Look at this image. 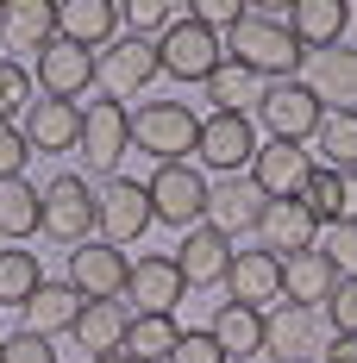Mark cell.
<instances>
[{"label": "cell", "instance_id": "cell-44", "mask_svg": "<svg viewBox=\"0 0 357 363\" xmlns=\"http://www.w3.org/2000/svg\"><path fill=\"white\" fill-rule=\"evenodd\" d=\"M0 351H6V338H0Z\"/></svg>", "mask_w": 357, "mask_h": 363}, {"label": "cell", "instance_id": "cell-19", "mask_svg": "<svg viewBox=\"0 0 357 363\" xmlns=\"http://www.w3.org/2000/svg\"><path fill=\"white\" fill-rule=\"evenodd\" d=\"M119 26H126V6H113V0H57V38H70L94 57L119 38Z\"/></svg>", "mask_w": 357, "mask_h": 363}, {"label": "cell", "instance_id": "cell-27", "mask_svg": "<svg viewBox=\"0 0 357 363\" xmlns=\"http://www.w3.org/2000/svg\"><path fill=\"white\" fill-rule=\"evenodd\" d=\"M345 26H351V0H295V19H288V32L314 50L345 44Z\"/></svg>", "mask_w": 357, "mask_h": 363}, {"label": "cell", "instance_id": "cell-24", "mask_svg": "<svg viewBox=\"0 0 357 363\" xmlns=\"http://www.w3.org/2000/svg\"><path fill=\"white\" fill-rule=\"evenodd\" d=\"M339 282H345V276H339V263H332L320 245H314V251L282 257V301H301V307H326Z\"/></svg>", "mask_w": 357, "mask_h": 363}, {"label": "cell", "instance_id": "cell-31", "mask_svg": "<svg viewBox=\"0 0 357 363\" xmlns=\"http://www.w3.org/2000/svg\"><path fill=\"white\" fill-rule=\"evenodd\" d=\"M176 345H182L176 313H132V332H126V357L132 363H170Z\"/></svg>", "mask_w": 357, "mask_h": 363}, {"label": "cell", "instance_id": "cell-42", "mask_svg": "<svg viewBox=\"0 0 357 363\" xmlns=\"http://www.w3.org/2000/svg\"><path fill=\"white\" fill-rule=\"evenodd\" d=\"M320 363H357V338H332Z\"/></svg>", "mask_w": 357, "mask_h": 363}, {"label": "cell", "instance_id": "cell-28", "mask_svg": "<svg viewBox=\"0 0 357 363\" xmlns=\"http://www.w3.org/2000/svg\"><path fill=\"white\" fill-rule=\"evenodd\" d=\"M207 332L219 338V351H226L232 363H251L257 351H263V313H257V307H245V301H226Z\"/></svg>", "mask_w": 357, "mask_h": 363}, {"label": "cell", "instance_id": "cell-4", "mask_svg": "<svg viewBox=\"0 0 357 363\" xmlns=\"http://www.w3.org/2000/svg\"><path fill=\"white\" fill-rule=\"evenodd\" d=\"M150 182H132V176H107L94 188V232L107 238V245H132L144 238V225H150Z\"/></svg>", "mask_w": 357, "mask_h": 363}, {"label": "cell", "instance_id": "cell-38", "mask_svg": "<svg viewBox=\"0 0 357 363\" xmlns=\"http://www.w3.org/2000/svg\"><path fill=\"white\" fill-rule=\"evenodd\" d=\"M26 163H32V145H26V132H19L13 119H0V182L26 176Z\"/></svg>", "mask_w": 357, "mask_h": 363}, {"label": "cell", "instance_id": "cell-11", "mask_svg": "<svg viewBox=\"0 0 357 363\" xmlns=\"http://www.w3.org/2000/svg\"><path fill=\"white\" fill-rule=\"evenodd\" d=\"M70 282L82 301H126V282H132V257L119 245H75L70 251Z\"/></svg>", "mask_w": 357, "mask_h": 363}, {"label": "cell", "instance_id": "cell-37", "mask_svg": "<svg viewBox=\"0 0 357 363\" xmlns=\"http://www.w3.org/2000/svg\"><path fill=\"white\" fill-rule=\"evenodd\" d=\"M0 363H57V345H50L44 332H26V326H19L13 338H6Z\"/></svg>", "mask_w": 357, "mask_h": 363}, {"label": "cell", "instance_id": "cell-7", "mask_svg": "<svg viewBox=\"0 0 357 363\" xmlns=\"http://www.w3.org/2000/svg\"><path fill=\"white\" fill-rule=\"evenodd\" d=\"M157 57H163V75L170 82H207V75L226 63V38H214L194 13L176 19L170 32L157 38Z\"/></svg>", "mask_w": 357, "mask_h": 363}, {"label": "cell", "instance_id": "cell-13", "mask_svg": "<svg viewBox=\"0 0 357 363\" xmlns=\"http://www.w3.org/2000/svg\"><path fill=\"white\" fill-rule=\"evenodd\" d=\"M19 132H26V145L38 157H70V150H82V107L38 94L32 107H26V119H19Z\"/></svg>", "mask_w": 357, "mask_h": 363}, {"label": "cell", "instance_id": "cell-1", "mask_svg": "<svg viewBox=\"0 0 357 363\" xmlns=\"http://www.w3.org/2000/svg\"><path fill=\"white\" fill-rule=\"evenodd\" d=\"M132 150H144L150 163H188L201 150V113L188 101H144L132 113Z\"/></svg>", "mask_w": 357, "mask_h": 363}, {"label": "cell", "instance_id": "cell-22", "mask_svg": "<svg viewBox=\"0 0 357 363\" xmlns=\"http://www.w3.org/2000/svg\"><path fill=\"white\" fill-rule=\"evenodd\" d=\"M257 213H263V194L251 176H219L207 188V225L238 238V232H257Z\"/></svg>", "mask_w": 357, "mask_h": 363}, {"label": "cell", "instance_id": "cell-21", "mask_svg": "<svg viewBox=\"0 0 357 363\" xmlns=\"http://www.w3.org/2000/svg\"><path fill=\"white\" fill-rule=\"evenodd\" d=\"M188 294V282H182L176 257H138L132 263V282H126V301L138 307V313H176V301Z\"/></svg>", "mask_w": 357, "mask_h": 363}, {"label": "cell", "instance_id": "cell-5", "mask_svg": "<svg viewBox=\"0 0 357 363\" xmlns=\"http://www.w3.org/2000/svg\"><path fill=\"white\" fill-rule=\"evenodd\" d=\"M207 188L214 182L201 176L194 163H157V176H150V213L163 225H176V232H194L207 219Z\"/></svg>", "mask_w": 357, "mask_h": 363}, {"label": "cell", "instance_id": "cell-39", "mask_svg": "<svg viewBox=\"0 0 357 363\" xmlns=\"http://www.w3.org/2000/svg\"><path fill=\"white\" fill-rule=\"evenodd\" d=\"M326 320H332V332H339V338H357V276H345V282L332 289Z\"/></svg>", "mask_w": 357, "mask_h": 363}, {"label": "cell", "instance_id": "cell-35", "mask_svg": "<svg viewBox=\"0 0 357 363\" xmlns=\"http://www.w3.org/2000/svg\"><path fill=\"white\" fill-rule=\"evenodd\" d=\"M26 107H32V69L13 63V57H0V119H13Z\"/></svg>", "mask_w": 357, "mask_h": 363}, {"label": "cell", "instance_id": "cell-14", "mask_svg": "<svg viewBox=\"0 0 357 363\" xmlns=\"http://www.w3.org/2000/svg\"><path fill=\"white\" fill-rule=\"evenodd\" d=\"M32 82L50 94V101H75V94H88V88L101 82V69H94V50H82V44H70V38H57L50 50H38Z\"/></svg>", "mask_w": 357, "mask_h": 363}, {"label": "cell", "instance_id": "cell-9", "mask_svg": "<svg viewBox=\"0 0 357 363\" xmlns=\"http://www.w3.org/2000/svg\"><path fill=\"white\" fill-rule=\"evenodd\" d=\"M132 150V107H119V101H94V107H82V163L94 169V176H119V157Z\"/></svg>", "mask_w": 357, "mask_h": 363}, {"label": "cell", "instance_id": "cell-25", "mask_svg": "<svg viewBox=\"0 0 357 363\" xmlns=\"http://www.w3.org/2000/svg\"><path fill=\"white\" fill-rule=\"evenodd\" d=\"M126 332H132V313H126V301H88L70 338L88 351V357H113V351H126Z\"/></svg>", "mask_w": 357, "mask_h": 363}, {"label": "cell", "instance_id": "cell-20", "mask_svg": "<svg viewBox=\"0 0 357 363\" xmlns=\"http://www.w3.org/2000/svg\"><path fill=\"white\" fill-rule=\"evenodd\" d=\"M320 107L357 113V44H332V50H307V75H301Z\"/></svg>", "mask_w": 357, "mask_h": 363}, {"label": "cell", "instance_id": "cell-16", "mask_svg": "<svg viewBox=\"0 0 357 363\" xmlns=\"http://www.w3.org/2000/svg\"><path fill=\"white\" fill-rule=\"evenodd\" d=\"M226 294L245 301V307H257V313H270V307L282 301V257L263 251V245L238 251V257H232V269H226Z\"/></svg>", "mask_w": 357, "mask_h": 363}, {"label": "cell", "instance_id": "cell-32", "mask_svg": "<svg viewBox=\"0 0 357 363\" xmlns=\"http://www.w3.org/2000/svg\"><path fill=\"white\" fill-rule=\"evenodd\" d=\"M44 289V269L26 245H0V307H26Z\"/></svg>", "mask_w": 357, "mask_h": 363}, {"label": "cell", "instance_id": "cell-40", "mask_svg": "<svg viewBox=\"0 0 357 363\" xmlns=\"http://www.w3.org/2000/svg\"><path fill=\"white\" fill-rule=\"evenodd\" d=\"M320 251L339 263V276H357V225H326V232H320Z\"/></svg>", "mask_w": 357, "mask_h": 363}, {"label": "cell", "instance_id": "cell-36", "mask_svg": "<svg viewBox=\"0 0 357 363\" xmlns=\"http://www.w3.org/2000/svg\"><path fill=\"white\" fill-rule=\"evenodd\" d=\"M126 26L144 32V38H163L176 26V6H170V0H132V6H126Z\"/></svg>", "mask_w": 357, "mask_h": 363}, {"label": "cell", "instance_id": "cell-15", "mask_svg": "<svg viewBox=\"0 0 357 363\" xmlns=\"http://www.w3.org/2000/svg\"><path fill=\"white\" fill-rule=\"evenodd\" d=\"M232 238L214 232V225H194V232H182L176 245V269L188 289H226V269H232Z\"/></svg>", "mask_w": 357, "mask_h": 363}, {"label": "cell", "instance_id": "cell-23", "mask_svg": "<svg viewBox=\"0 0 357 363\" xmlns=\"http://www.w3.org/2000/svg\"><path fill=\"white\" fill-rule=\"evenodd\" d=\"M57 6L50 0H0V50H50Z\"/></svg>", "mask_w": 357, "mask_h": 363}, {"label": "cell", "instance_id": "cell-17", "mask_svg": "<svg viewBox=\"0 0 357 363\" xmlns=\"http://www.w3.org/2000/svg\"><path fill=\"white\" fill-rule=\"evenodd\" d=\"M320 345V313L301 301H276L263 313V351L276 363H307V351Z\"/></svg>", "mask_w": 357, "mask_h": 363}, {"label": "cell", "instance_id": "cell-3", "mask_svg": "<svg viewBox=\"0 0 357 363\" xmlns=\"http://www.w3.org/2000/svg\"><path fill=\"white\" fill-rule=\"evenodd\" d=\"M94 69H101V88H107V101H132V94H144L157 75H163V57H157V38H144V32H119L94 57Z\"/></svg>", "mask_w": 357, "mask_h": 363}, {"label": "cell", "instance_id": "cell-33", "mask_svg": "<svg viewBox=\"0 0 357 363\" xmlns=\"http://www.w3.org/2000/svg\"><path fill=\"white\" fill-rule=\"evenodd\" d=\"M314 145L326 150V163H332V169H357V113L326 107L320 125H314Z\"/></svg>", "mask_w": 357, "mask_h": 363}, {"label": "cell", "instance_id": "cell-43", "mask_svg": "<svg viewBox=\"0 0 357 363\" xmlns=\"http://www.w3.org/2000/svg\"><path fill=\"white\" fill-rule=\"evenodd\" d=\"M88 363H132V357H126V351H113V357H88Z\"/></svg>", "mask_w": 357, "mask_h": 363}, {"label": "cell", "instance_id": "cell-18", "mask_svg": "<svg viewBox=\"0 0 357 363\" xmlns=\"http://www.w3.org/2000/svg\"><path fill=\"white\" fill-rule=\"evenodd\" d=\"M245 176L257 182L263 201H276V194H301L307 176H314V157H307V145H282V138H270V145H257V157H251Z\"/></svg>", "mask_w": 357, "mask_h": 363}, {"label": "cell", "instance_id": "cell-10", "mask_svg": "<svg viewBox=\"0 0 357 363\" xmlns=\"http://www.w3.org/2000/svg\"><path fill=\"white\" fill-rule=\"evenodd\" d=\"M194 157H201L214 176H245L251 157H257V119H251V113H207Z\"/></svg>", "mask_w": 357, "mask_h": 363}, {"label": "cell", "instance_id": "cell-34", "mask_svg": "<svg viewBox=\"0 0 357 363\" xmlns=\"http://www.w3.org/2000/svg\"><path fill=\"white\" fill-rule=\"evenodd\" d=\"M301 201H307V213L320 219V225H345V169L314 163V176H307V188H301Z\"/></svg>", "mask_w": 357, "mask_h": 363}, {"label": "cell", "instance_id": "cell-8", "mask_svg": "<svg viewBox=\"0 0 357 363\" xmlns=\"http://www.w3.org/2000/svg\"><path fill=\"white\" fill-rule=\"evenodd\" d=\"M88 232H94V188H88V176L57 169L44 182V238L75 251V245H88Z\"/></svg>", "mask_w": 357, "mask_h": 363}, {"label": "cell", "instance_id": "cell-29", "mask_svg": "<svg viewBox=\"0 0 357 363\" xmlns=\"http://www.w3.org/2000/svg\"><path fill=\"white\" fill-rule=\"evenodd\" d=\"M32 232H44V188H32L26 176L0 182V238L19 245V238H32Z\"/></svg>", "mask_w": 357, "mask_h": 363}, {"label": "cell", "instance_id": "cell-12", "mask_svg": "<svg viewBox=\"0 0 357 363\" xmlns=\"http://www.w3.org/2000/svg\"><path fill=\"white\" fill-rule=\"evenodd\" d=\"M320 232H326V225L307 213L301 194H276V201H263V213H257V238H263V251H276V257L314 251Z\"/></svg>", "mask_w": 357, "mask_h": 363}, {"label": "cell", "instance_id": "cell-30", "mask_svg": "<svg viewBox=\"0 0 357 363\" xmlns=\"http://www.w3.org/2000/svg\"><path fill=\"white\" fill-rule=\"evenodd\" d=\"M201 88H207V101H214V113H251L257 101H263V88H270V82H263L257 69H245L238 57H226V63H219V69L207 75Z\"/></svg>", "mask_w": 357, "mask_h": 363}, {"label": "cell", "instance_id": "cell-6", "mask_svg": "<svg viewBox=\"0 0 357 363\" xmlns=\"http://www.w3.org/2000/svg\"><path fill=\"white\" fill-rule=\"evenodd\" d=\"M320 94L295 75V82H270L263 88V101H257V125L270 132V138H282V145H307L314 138V125H320Z\"/></svg>", "mask_w": 357, "mask_h": 363}, {"label": "cell", "instance_id": "cell-26", "mask_svg": "<svg viewBox=\"0 0 357 363\" xmlns=\"http://www.w3.org/2000/svg\"><path fill=\"white\" fill-rule=\"evenodd\" d=\"M82 294H75V282H44V289L19 307L26 313V332H44V338H57V332H75V320H82Z\"/></svg>", "mask_w": 357, "mask_h": 363}, {"label": "cell", "instance_id": "cell-2", "mask_svg": "<svg viewBox=\"0 0 357 363\" xmlns=\"http://www.w3.org/2000/svg\"><path fill=\"white\" fill-rule=\"evenodd\" d=\"M226 57H238V63L257 69L263 82H295V75L307 69V44L288 32V26H270V19H257V13L226 38Z\"/></svg>", "mask_w": 357, "mask_h": 363}, {"label": "cell", "instance_id": "cell-45", "mask_svg": "<svg viewBox=\"0 0 357 363\" xmlns=\"http://www.w3.org/2000/svg\"><path fill=\"white\" fill-rule=\"evenodd\" d=\"M0 57H6V50H0Z\"/></svg>", "mask_w": 357, "mask_h": 363}, {"label": "cell", "instance_id": "cell-46", "mask_svg": "<svg viewBox=\"0 0 357 363\" xmlns=\"http://www.w3.org/2000/svg\"><path fill=\"white\" fill-rule=\"evenodd\" d=\"M307 363H314V357H307Z\"/></svg>", "mask_w": 357, "mask_h": 363}, {"label": "cell", "instance_id": "cell-41", "mask_svg": "<svg viewBox=\"0 0 357 363\" xmlns=\"http://www.w3.org/2000/svg\"><path fill=\"white\" fill-rule=\"evenodd\" d=\"M170 363H232V357L219 351V338H214V332L201 326V332H182V345L170 351Z\"/></svg>", "mask_w": 357, "mask_h": 363}]
</instances>
